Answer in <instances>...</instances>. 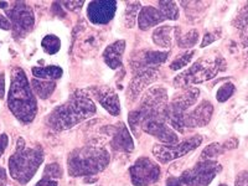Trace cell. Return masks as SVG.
<instances>
[{
  "label": "cell",
  "mask_w": 248,
  "mask_h": 186,
  "mask_svg": "<svg viewBox=\"0 0 248 186\" xmlns=\"http://www.w3.org/2000/svg\"><path fill=\"white\" fill-rule=\"evenodd\" d=\"M96 114V105L81 91L75 92L67 102L55 108L47 122L52 129L66 130Z\"/></svg>",
  "instance_id": "6da1fadb"
},
{
  "label": "cell",
  "mask_w": 248,
  "mask_h": 186,
  "mask_svg": "<svg viewBox=\"0 0 248 186\" xmlns=\"http://www.w3.org/2000/svg\"><path fill=\"white\" fill-rule=\"evenodd\" d=\"M8 106L13 114L24 123H30L34 121L36 116V99L29 85L28 77L20 67H16L13 72L12 85L9 90Z\"/></svg>",
  "instance_id": "7a4b0ae2"
},
{
  "label": "cell",
  "mask_w": 248,
  "mask_h": 186,
  "mask_svg": "<svg viewBox=\"0 0 248 186\" xmlns=\"http://www.w3.org/2000/svg\"><path fill=\"white\" fill-rule=\"evenodd\" d=\"M109 164V153L103 147L86 145L68 155V174L74 178L92 176L103 171Z\"/></svg>",
  "instance_id": "3957f363"
},
{
  "label": "cell",
  "mask_w": 248,
  "mask_h": 186,
  "mask_svg": "<svg viewBox=\"0 0 248 186\" xmlns=\"http://www.w3.org/2000/svg\"><path fill=\"white\" fill-rule=\"evenodd\" d=\"M44 161V152L41 148H26L23 138L17 140L16 152L9 159V170L14 180L21 185L28 184L34 178L35 172Z\"/></svg>",
  "instance_id": "277c9868"
},
{
  "label": "cell",
  "mask_w": 248,
  "mask_h": 186,
  "mask_svg": "<svg viewBox=\"0 0 248 186\" xmlns=\"http://www.w3.org/2000/svg\"><path fill=\"white\" fill-rule=\"evenodd\" d=\"M226 70V61L223 57H203L195 62L191 67H189L183 74L176 76L174 79V86L178 88L191 87L192 85H198L202 82L212 79L218 72Z\"/></svg>",
  "instance_id": "5b68a950"
},
{
  "label": "cell",
  "mask_w": 248,
  "mask_h": 186,
  "mask_svg": "<svg viewBox=\"0 0 248 186\" xmlns=\"http://www.w3.org/2000/svg\"><path fill=\"white\" fill-rule=\"evenodd\" d=\"M167 90L163 87L149 88L141 98L139 109H137L141 125L148 121H167Z\"/></svg>",
  "instance_id": "8992f818"
},
{
  "label": "cell",
  "mask_w": 248,
  "mask_h": 186,
  "mask_svg": "<svg viewBox=\"0 0 248 186\" xmlns=\"http://www.w3.org/2000/svg\"><path fill=\"white\" fill-rule=\"evenodd\" d=\"M200 91L195 87L184 88L179 96L175 97L167 107V121L171 124V127L178 129L180 133H184L183 119L185 113L189 110L191 106L198 102Z\"/></svg>",
  "instance_id": "52a82bcc"
},
{
  "label": "cell",
  "mask_w": 248,
  "mask_h": 186,
  "mask_svg": "<svg viewBox=\"0 0 248 186\" xmlns=\"http://www.w3.org/2000/svg\"><path fill=\"white\" fill-rule=\"evenodd\" d=\"M222 167L217 161H199L194 168L187 169L179 176L181 186H209Z\"/></svg>",
  "instance_id": "ba28073f"
},
{
  "label": "cell",
  "mask_w": 248,
  "mask_h": 186,
  "mask_svg": "<svg viewBox=\"0 0 248 186\" xmlns=\"http://www.w3.org/2000/svg\"><path fill=\"white\" fill-rule=\"evenodd\" d=\"M201 143H202V137L195 136L192 138L187 139V140L175 144V145H171V144L170 145H160V144H156L153 148V154L155 155V158L158 159L160 163L167 164L175 160V159L181 158L184 155L191 153Z\"/></svg>",
  "instance_id": "9c48e42d"
},
{
  "label": "cell",
  "mask_w": 248,
  "mask_h": 186,
  "mask_svg": "<svg viewBox=\"0 0 248 186\" xmlns=\"http://www.w3.org/2000/svg\"><path fill=\"white\" fill-rule=\"evenodd\" d=\"M133 185L149 186L160 179V167L149 158H139L129 169Z\"/></svg>",
  "instance_id": "30bf717a"
},
{
  "label": "cell",
  "mask_w": 248,
  "mask_h": 186,
  "mask_svg": "<svg viewBox=\"0 0 248 186\" xmlns=\"http://www.w3.org/2000/svg\"><path fill=\"white\" fill-rule=\"evenodd\" d=\"M5 12L10 19L12 29L17 36L26 34L34 28V13L24 1H15L12 4V8L6 9Z\"/></svg>",
  "instance_id": "8fae6325"
},
{
  "label": "cell",
  "mask_w": 248,
  "mask_h": 186,
  "mask_svg": "<svg viewBox=\"0 0 248 186\" xmlns=\"http://www.w3.org/2000/svg\"><path fill=\"white\" fill-rule=\"evenodd\" d=\"M117 10V1L114 0H99L91 1L87 8V16L91 23L96 25H105L113 19Z\"/></svg>",
  "instance_id": "7c38bea8"
},
{
  "label": "cell",
  "mask_w": 248,
  "mask_h": 186,
  "mask_svg": "<svg viewBox=\"0 0 248 186\" xmlns=\"http://www.w3.org/2000/svg\"><path fill=\"white\" fill-rule=\"evenodd\" d=\"M212 113H214V106L211 105V102L202 101L195 109L185 113L183 119L184 129L205 127L211 121Z\"/></svg>",
  "instance_id": "4fadbf2b"
},
{
  "label": "cell",
  "mask_w": 248,
  "mask_h": 186,
  "mask_svg": "<svg viewBox=\"0 0 248 186\" xmlns=\"http://www.w3.org/2000/svg\"><path fill=\"white\" fill-rule=\"evenodd\" d=\"M169 59V52H163V51H140L137 56H134L130 61L133 71L149 70L153 68L155 70L156 66L163 65L164 62Z\"/></svg>",
  "instance_id": "5bb4252c"
},
{
  "label": "cell",
  "mask_w": 248,
  "mask_h": 186,
  "mask_svg": "<svg viewBox=\"0 0 248 186\" xmlns=\"http://www.w3.org/2000/svg\"><path fill=\"white\" fill-rule=\"evenodd\" d=\"M107 132L112 136L110 145H112L113 149L124 153L133 152V149H134V143H133V139L130 137L129 130L125 127V124L119 122L116 125L109 127V129Z\"/></svg>",
  "instance_id": "9a60e30c"
},
{
  "label": "cell",
  "mask_w": 248,
  "mask_h": 186,
  "mask_svg": "<svg viewBox=\"0 0 248 186\" xmlns=\"http://www.w3.org/2000/svg\"><path fill=\"white\" fill-rule=\"evenodd\" d=\"M141 130H144V132L150 134V136L155 137L156 139L163 141V143H167L168 145L178 143L179 140L176 132L172 130L170 127H168L165 122L148 121L141 125Z\"/></svg>",
  "instance_id": "2e32d148"
},
{
  "label": "cell",
  "mask_w": 248,
  "mask_h": 186,
  "mask_svg": "<svg viewBox=\"0 0 248 186\" xmlns=\"http://www.w3.org/2000/svg\"><path fill=\"white\" fill-rule=\"evenodd\" d=\"M90 92L96 97L97 101L102 105L106 110L113 114L118 116L121 112V102H119L118 94L109 87H92Z\"/></svg>",
  "instance_id": "e0dca14e"
},
{
  "label": "cell",
  "mask_w": 248,
  "mask_h": 186,
  "mask_svg": "<svg viewBox=\"0 0 248 186\" xmlns=\"http://www.w3.org/2000/svg\"><path fill=\"white\" fill-rule=\"evenodd\" d=\"M158 78L159 72L156 70L149 68V70L140 71V72H138L136 76L133 77L132 81H130L129 92H128V94H130V97H132L133 99L137 98L148 86L154 83Z\"/></svg>",
  "instance_id": "ac0fdd59"
},
{
  "label": "cell",
  "mask_w": 248,
  "mask_h": 186,
  "mask_svg": "<svg viewBox=\"0 0 248 186\" xmlns=\"http://www.w3.org/2000/svg\"><path fill=\"white\" fill-rule=\"evenodd\" d=\"M165 20H167V17L164 16V14L159 9L154 8V6H144L138 15L139 29L148 30V29L159 25Z\"/></svg>",
  "instance_id": "d6986e66"
},
{
  "label": "cell",
  "mask_w": 248,
  "mask_h": 186,
  "mask_svg": "<svg viewBox=\"0 0 248 186\" xmlns=\"http://www.w3.org/2000/svg\"><path fill=\"white\" fill-rule=\"evenodd\" d=\"M124 50H125V41L124 40H118V41L108 46L103 52V59H105L107 66H109L112 70L122 67Z\"/></svg>",
  "instance_id": "ffe728a7"
},
{
  "label": "cell",
  "mask_w": 248,
  "mask_h": 186,
  "mask_svg": "<svg viewBox=\"0 0 248 186\" xmlns=\"http://www.w3.org/2000/svg\"><path fill=\"white\" fill-rule=\"evenodd\" d=\"M179 34H180V30L176 26H159L153 32V41L155 45L160 46V47H171L172 41L175 37L179 36Z\"/></svg>",
  "instance_id": "44dd1931"
},
{
  "label": "cell",
  "mask_w": 248,
  "mask_h": 186,
  "mask_svg": "<svg viewBox=\"0 0 248 186\" xmlns=\"http://www.w3.org/2000/svg\"><path fill=\"white\" fill-rule=\"evenodd\" d=\"M238 147V141L237 139H230L223 143H212L205 148L201 153V159L202 160H210L212 158H216L218 155H222L227 150L234 149Z\"/></svg>",
  "instance_id": "7402d4cb"
},
{
  "label": "cell",
  "mask_w": 248,
  "mask_h": 186,
  "mask_svg": "<svg viewBox=\"0 0 248 186\" xmlns=\"http://www.w3.org/2000/svg\"><path fill=\"white\" fill-rule=\"evenodd\" d=\"M31 86H32V90L36 93L37 96L41 99H46L52 94V92L55 91L56 87V83L52 81H39V79H32L31 81Z\"/></svg>",
  "instance_id": "603a6c76"
},
{
  "label": "cell",
  "mask_w": 248,
  "mask_h": 186,
  "mask_svg": "<svg viewBox=\"0 0 248 186\" xmlns=\"http://www.w3.org/2000/svg\"><path fill=\"white\" fill-rule=\"evenodd\" d=\"M63 71L59 66H47V67H32V75L40 79H59Z\"/></svg>",
  "instance_id": "cb8c5ba5"
},
{
  "label": "cell",
  "mask_w": 248,
  "mask_h": 186,
  "mask_svg": "<svg viewBox=\"0 0 248 186\" xmlns=\"http://www.w3.org/2000/svg\"><path fill=\"white\" fill-rule=\"evenodd\" d=\"M139 9H140V1H128L127 3V8L124 13V21L127 28L132 29L136 25Z\"/></svg>",
  "instance_id": "d4e9b609"
},
{
  "label": "cell",
  "mask_w": 248,
  "mask_h": 186,
  "mask_svg": "<svg viewBox=\"0 0 248 186\" xmlns=\"http://www.w3.org/2000/svg\"><path fill=\"white\" fill-rule=\"evenodd\" d=\"M248 13H247V6H243L242 10L238 13L237 17L234 19L233 24L238 31L241 32V37H242L243 45H247V26H248Z\"/></svg>",
  "instance_id": "484cf974"
},
{
  "label": "cell",
  "mask_w": 248,
  "mask_h": 186,
  "mask_svg": "<svg viewBox=\"0 0 248 186\" xmlns=\"http://www.w3.org/2000/svg\"><path fill=\"white\" fill-rule=\"evenodd\" d=\"M41 46H43L44 51L48 55L57 54L61 48V41L56 35H46L41 41Z\"/></svg>",
  "instance_id": "4316f807"
},
{
  "label": "cell",
  "mask_w": 248,
  "mask_h": 186,
  "mask_svg": "<svg viewBox=\"0 0 248 186\" xmlns=\"http://www.w3.org/2000/svg\"><path fill=\"white\" fill-rule=\"evenodd\" d=\"M159 10L167 20L179 19V8L175 1H159Z\"/></svg>",
  "instance_id": "83f0119b"
},
{
  "label": "cell",
  "mask_w": 248,
  "mask_h": 186,
  "mask_svg": "<svg viewBox=\"0 0 248 186\" xmlns=\"http://www.w3.org/2000/svg\"><path fill=\"white\" fill-rule=\"evenodd\" d=\"M195 50H190L187 51V52H185V54L180 55V56H178L176 59L174 60V61L170 63V70L172 71H178L180 70V68L183 67H186V66L189 65L190 61L192 60V57L195 56Z\"/></svg>",
  "instance_id": "f1b7e54d"
},
{
  "label": "cell",
  "mask_w": 248,
  "mask_h": 186,
  "mask_svg": "<svg viewBox=\"0 0 248 186\" xmlns=\"http://www.w3.org/2000/svg\"><path fill=\"white\" fill-rule=\"evenodd\" d=\"M199 40V31L191 30L184 36H178V45L183 48H189L196 45Z\"/></svg>",
  "instance_id": "f546056e"
},
{
  "label": "cell",
  "mask_w": 248,
  "mask_h": 186,
  "mask_svg": "<svg viewBox=\"0 0 248 186\" xmlns=\"http://www.w3.org/2000/svg\"><path fill=\"white\" fill-rule=\"evenodd\" d=\"M234 91H236V88H234L233 83H231V82H226V83H223V85L218 88V91H217L216 93L217 101L221 102V103L229 101V99L232 97V94L234 93Z\"/></svg>",
  "instance_id": "4dcf8cb0"
},
{
  "label": "cell",
  "mask_w": 248,
  "mask_h": 186,
  "mask_svg": "<svg viewBox=\"0 0 248 186\" xmlns=\"http://www.w3.org/2000/svg\"><path fill=\"white\" fill-rule=\"evenodd\" d=\"M63 171L59 164H48L47 167L44 170V178L45 179H59L61 178Z\"/></svg>",
  "instance_id": "1f68e13d"
},
{
  "label": "cell",
  "mask_w": 248,
  "mask_h": 186,
  "mask_svg": "<svg viewBox=\"0 0 248 186\" xmlns=\"http://www.w3.org/2000/svg\"><path fill=\"white\" fill-rule=\"evenodd\" d=\"M220 36H221L220 31H215V32H210V34H206L200 46H201V47H206L207 45H211L214 41H216V40L220 39Z\"/></svg>",
  "instance_id": "d6a6232c"
},
{
  "label": "cell",
  "mask_w": 248,
  "mask_h": 186,
  "mask_svg": "<svg viewBox=\"0 0 248 186\" xmlns=\"http://www.w3.org/2000/svg\"><path fill=\"white\" fill-rule=\"evenodd\" d=\"M247 178H248V172L246 171H241L240 174L237 175V179H236V184L234 186H247Z\"/></svg>",
  "instance_id": "836d02e7"
},
{
  "label": "cell",
  "mask_w": 248,
  "mask_h": 186,
  "mask_svg": "<svg viewBox=\"0 0 248 186\" xmlns=\"http://www.w3.org/2000/svg\"><path fill=\"white\" fill-rule=\"evenodd\" d=\"M83 3L85 1H63L61 4H63L65 6H68L67 9H70V10H78L83 5Z\"/></svg>",
  "instance_id": "e575fe53"
},
{
  "label": "cell",
  "mask_w": 248,
  "mask_h": 186,
  "mask_svg": "<svg viewBox=\"0 0 248 186\" xmlns=\"http://www.w3.org/2000/svg\"><path fill=\"white\" fill-rule=\"evenodd\" d=\"M0 29H3V30H10L12 29L10 20L1 14H0Z\"/></svg>",
  "instance_id": "d590c367"
},
{
  "label": "cell",
  "mask_w": 248,
  "mask_h": 186,
  "mask_svg": "<svg viewBox=\"0 0 248 186\" xmlns=\"http://www.w3.org/2000/svg\"><path fill=\"white\" fill-rule=\"evenodd\" d=\"M8 136L6 134H1L0 136V156L4 154V152H5L6 147H8Z\"/></svg>",
  "instance_id": "8d00e7d4"
},
{
  "label": "cell",
  "mask_w": 248,
  "mask_h": 186,
  "mask_svg": "<svg viewBox=\"0 0 248 186\" xmlns=\"http://www.w3.org/2000/svg\"><path fill=\"white\" fill-rule=\"evenodd\" d=\"M36 186H59V184H57L56 181L51 180V179L43 178L36 184Z\"/></svg>",
  "instance_id": "74e56055"
},
{
  "label": "cell",
  "mask_w": 248,
  "mask_h": 186,
  "mask_svg": "<svg viewBox=\"0 0 248 186\" xmlns=\"http://www.w3.org/2000/svg\"><path fill=\"white\" fill-rule=\"evenodd\" d=\"M5 94V78H4V74L0 75V98H4Z\"/></svg>",
  "instance_id": "f35d334b"
},
{
  "label": "cell",
  "mask_w": 248,
  "mask_h": 186,
  "mask_svg": "<svg viewBox=\"0 0 248 186\" xmlns=\"http://www.w3.org/2000/svg\"><path fill=\"white\" fill-rule=\"evenodd\" d=\"M5 179H6L5 171H4V169H1V168H0V186L3 185L4 181H5Z\"/></svg>",
  "instance_id": "ab89813d"
},
{
  "label": "cell",
  "mask_w": 248,
  "mask_h": 186,
  "mask_svg": "<svg viewBox=\"0 0 248 186\" xmlns=\"http://www.w3.org/2000/svg\"><path fill=\"white\" fill-rule=\"evenodd\" d=\"M220 186H227V185H225V184H221V185Z\"/></svg>",
  "instance_id": "60d3db41"
}]
</instances>
